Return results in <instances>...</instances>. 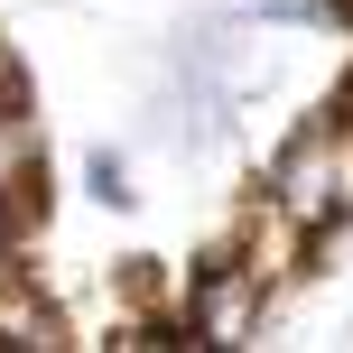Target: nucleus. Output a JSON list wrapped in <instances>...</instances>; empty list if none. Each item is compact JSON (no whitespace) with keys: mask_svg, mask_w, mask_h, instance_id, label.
Here are the masks:
<instances>
[{"mask_svg":"<svg viewBox=\"0 0 353 353\" xmlns=\"http://www.w3.org/2000/svg\"><path fill=\"white\" fill-rule=\"evenodd\" d=\"M84 195H93V205H112V214H121V205H130L140 186H130V168L112 159V149H93V159H84Z\"/></svg>","mask_w":353,"mask_h":353,"instance_id":"f03ea898","label":"nucleus"},{"mask_svg":"<svg viewBox=\"0 0 353 353\" xmlns=\"http://www.w3.org/2000/svg\"><path fill=\"white\" fill-rule=\"evenodd\" d=\"M0 344H10V353H56V344H65V316H56L19 270H0Z\"/></svg>","mask_w":353,"mask_h":353,"instance_id":"f257e3e1","label":"nucleus"},{"mask_svg":"<svg viewBox=\"0 0 353 353\" xmlns=\"http://www.w3.org/2000/svg\"><path fill=\"white\" fill-rule=\"evenodd\" d=\"M10 242H19V214H10V195H0V270H10Z\"/></svg>","mask_w":353,"mask_h":353,"instance_id":"7ed1b4c3","label":"nucleus"}]
</instances>
